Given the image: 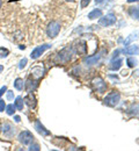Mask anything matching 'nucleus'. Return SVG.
Returning <instances> with one entry per match:
<instances>
[{
	"label": "nucleus",
	"instance_id": "f704fd0d",
	"mask_svg": "<svg viewBox=\"0 0 139 151\" xmlns=\"http://www.w3.org/2000/svg\"><path fill=\"white\" fill-rule=\"evenodd\" d=\"M2 69H4V68H2V66H1V65H0V72H1V71H2Z\"/></svg>",
	"mask_w": 139,
	"mask_h": 151
},
{
	"label": "nucleus",
	"instance_id": "4468645a",
	"mask_svg": "<svg viewBox=\"0 0 139 151\" xmlns=\"http://www.w3.org/2000/svg\"><path fill=\"white\" fill-rule=\"evenodd\" d=\"M122 63H123L122 58H117V59H113L111 64L109 65V69H110V70H113V71H116V70H118L119 68L122 66Z\"/></svg>",
	"mask_w": 139,
	"mask_h": 151
},
{
	"label": "nucleus",
	"instance_id": "bb28decb",
	"mask_svg": "<svg viewBox=\"0 0 139 151\" xmlns=\"http://www.w3.org/2000/svg\"><path fill=\"white\" fill-rule=\"evenodd\" d=\"M29 150H36V151H40V145L38 144H31L30 145V148H29Z\"/></svg>",
	"mask_w": 139,
	"mask_h": 151
},
{
	"label": "nucleus",
	"instance_id": "cd10ccee",
	"mask_svg": "<svg viewBox=\"0 0 139 151\" xmlns=\"http://www.w3.org/2000/svg\"><path fill=\"white\" fill-rule=\"evenodd\" d=\"M89 2H91V0H81V7H82V8L87 7V6L89 5Z\"/></svg>",
	"mask_w": 139,
	"mask_h": 151
},
{
	"label": "nucleus",
	"instance_id": "393cba45",
	"mask_svg": "<svg viewBox=\"0 0 139 151\" xmlns=\"http://www.w3.org/2000/svg\"><path fill=\"white\" fill-rule=\"evenodd\" d=\"M27 65V58H23V59H21L20 60V64H19V69H23L24 66Z\"/></svg>",
	"mask_w": 139,
	"mask_h": 151
},
{
	"label": "nucleus",
	"instance_id": "412c9836",
	"mask_svg": "<svg viewBox=\"0 0 139 151\" xmlns=\"http://www.w3.org/2000/svg\"><path fill=\"white\" fill-rule=\"evenodd\" d=\"M129 13H130V15H131L133 19L139 20V7H132V8H130Z\"/></svg>",
	"mask_w": 139,
	"mask_h": 151
},
{
	"label": "nucleus",
	"instance_id": "b1692460",
	"mask_svg": "<svg viewBox=\"0 0 139 151\" xmlns=\"http://www.w3.org/2000/svg\"><path fill=\"white\" fill-rule=\"evenodd\" d=\"M6 98H7V100H8V101L13 100V99H14V92H13V91H7V95H6Z\"/></svg>",
	"mask_w": 139,
	"mask_h": 151
},
{
	"label": "nucleus",
	"instance_id": "f3484780",
	"mask_svg": "<svg viewBox=\"0 0 139 151\" xmlns=\"http://www.w3.org/2000/svg\"><path fill=\"white\" fill-rule=\"evenodd\" d=\"M100 17H102V11L101 9H94V11H92L89 14H88V19L91 20H94L96 19V18H100Z\"/></svg>",
	"mask_w": 139,
	"mask_h": 151
},
{
	"label": "nucleus",
	"instance_id": "6e6552de",
	"mask_svg": "<svg viewBox=\"0 0 139 151\" xmlns=\"http://www.w3.org/2000/svg\"><path fill=\"white\" fill-rule=\"evenodd\" d=\"M31 75L33 77H35L36 79H40L42 78V76L44 75V68L42 65V63H38L37 65H35L34 68H31Z\"/></svg>",
	"mask_w": 139,
	"mask_h": 151
},
{
	"label": "nucleus",
	"instance_id": "5701e85b",
	"mask_svg": "<svg viewBox=\"0 0 139 151\" xmlns=\"http://www.w3.org/2000/svg\"><path fill=\"white\" fill-rule=\"evenodd\" d=\"M126 63H128V65H129L130 68H133V66L137 65V60L135 59V57H130V58H128V59H126Z\"/></svg>",
	"mask_w": 139,
	"mask_h": 151
},
{
	"label": "nucleus",
	"instance_id": "423d86ee",
	"mask_svg": "<svg viewBox=\"0 0 139 151\" xmlns=\"http://www.w3.org/2000/svg\"><path fill=\"white\" fill-rule=\"evenodd\" d=\"M116 22V17H115V14H113V13H110V14H108V15H105V17H103V18H101L99 20V24H101L102 27H108V26H111V24H114Z\"/></svg>",
	"mask_w": 139,
	"mask_h": 151
},
{
	"label": "nucleus",
	"instance_id": "f257e3e1",
	"mask_svg": "<svg viewBox=\"0 0 139 151\" xmlns=\"http://www.w3.org/2000/svg\"><path fill=\"white\" fill-rule=\"evenodd\" d=\"M74 55V49L71 47H66L63 50H60L58 52V55L56 57V62L60 63V64H65L68 60H71V58Z\"/></svg>",
	"mask_w": 139,
	"mask_h": 151
},
{
	"label": "nucleus",
	"instance_id": "7ed1b4c3",
	"mask_svg": "<svg viewBox=\"0 0 139 151\" xmlns=\"http://www.w3.org/2000/svg\"><path fill=\"white\" fill-rule=\"evenodd\" d=\"M60 22L58 21H51L48 26V29H46V34L50 38H55L56 36H58L60 32Z\"/></svg>",
	"mask_w": 139,
	"mask_h": 151
},
{
	"label": "nucleus",
	"instance_id": "2eb2a0df",
	"mask_svg": "<svg viewBox=\"0 0 139 151\" xmlns=\"http://www.w3.org/2000/svg\"><path fill=\"white\" fill-rule=\"evenodd\" d=\"M99 59H100V55H95V56L87 57L85 59V63H86V65H94V64H96L99 62Z\"/></svg>",
	"mask_w": 139,
	"mask_h": 151
},
{
	"label": "nucleus",
	"instance_id": "f03ea898",
	"mask_svg": "<svg viewBox=\"0 0 139 151\" xmlns=\"http://www.w3.org/2000/svg\"><path fill=\"white\" fill-rule=\"evenodd\" d=\"M1 132L5 137L7 138H12L15 134H16V128L11 123V122H2L1 124Z\"/></svg>",
	"mask_w": 139,
	"mask_h": 151
},
{
	"label": "nucleus",
	"instance_id": "39448f33",
	"mask_svg": "<svg viewBox=\"0 0 139 151\" xmlns=\"http://www.w3.org/2000/svg\"><path fill=\"white\" fill-rule=\"evenodd\" d=\"M19 141L23 145H29V144H31L34 142V136L30 132L23 130V132H21L19 134Z\"/></svg>",
	"mask_w": 139,
	"mask_h": 151
},
{
	"label": "nucleus",
	"instance_id": "ddd939ff",
	"mask_svg": "<svg viewBox=\"0 0 139 151\" xmlns=\"http://www.w3.org/2000/svg\"><path fill=\"white\" fill-rule=\"evenodd\" d=\"M36 86H37V84H36L35 81H33L31 79H28V80H27V83L24 84V88L27 90V92H28V93H31V92L36 88Z\"/></svg>",
	"mask_w": 139,
	"mask_h": 151
},
{
	"label": "nucleus",
	"instance_id": "c756f323",
	"mask_svg": "<svg viewBox=\"0 0 139 151\" xmlns=\"http://www.w3.org/2000/svg\"><path fill=\"white\" fill-rule=\"evenodd\" d=\"M14 121L19 123V122L21 121V117H20V116H18V115H15V116H14Z\"/></svg>",
	"mask_w": 139,
	"mask_h": 151
},
{
	"label": "nucleus",
	"instance_id": "7c9ffc66",
	"mask_svg": "<svg viewBox=\"0 0 139 151\" xmlns=\"http://www.w3.org/2000/svg\"><path fill=\"white\" fill-rule=\"evenodd\" d=\"M104 0H95V4H101V2H103Z\"/></svg>",
	"mask_w": 139,
	"mask_h": 151
},
{
	"label": "nucleus",
	"instance_id": "aec40b11",
	"mask_svg": "<svg viewBox=\"0 0 139 151\" xmlns=\"http://www.w3.org/2000/svg\"><path fill=\"white\" fill-rule=\"evenodd\" d=\"M5 109H6L7 115H14L15 111H16V107H15L14 104H9V105H6V108Z\"/></svg>",
	"mask_w": 139,
	"mask_h": 151
},
{
	"label": "nucleus",
	"instance_id": "0eeeda50",
	"mask_svg": "<svg viewBox=\"0 0 139 151\" xmlns=\"http://www.w3.org/2000/svg\"><path fill=\"white\" fill-rule=\"evenodd\" d=\"M50 48H51L50 44H43V45H41V47L35 48V49L31 51V54H30L31 59H37L38 57H41V55H42L46 49H50Z\"/></svg>",
	"mask_w": 139,
	"mask_h": 151
},
{
	"label": "nucleus",
	"instance_id": "4be33fe9",
	"mask_svg": "<svg viewBox=\"0 0 139 151\" xmlns=\"http://www.w3.org/2000/svg\"><path fill=\"white\" fill-rule=\"evenodd\" d=\"M9 55V50L4 48V47H0V58H5Z\"/></svg>",
	"mask_w": 139,
	"mask_h": 151
},
{
	"label": "nucleus",
	"instance_id": "c85d7f7f",
	"mask_svg": "<svg viewBox=\"0 0 139 151\" xmlns=\"http://www.w3.org/2000/svg\"><path fill=\"white\" fill-rule=\"evenodd\" d=\"M5 92H7V86H6V85H5V86H2V87L0 88V98L2 96V94H4Z\"/></svg>",
	"mask_w": 139,
	"mask_h": 151
},
{
	"label": "nucleus",
	"instance_id": "6ab92c4d",
	"mask_svg": "<svg viewBox=\"0 0 139 151\" xmlns=\"http://www.w3.org/2000/svg\"><path fill=\"white\" fill-rule=\"evenodd\" d=\"M14 87H15L18 91H22L23 87H24V81H23V79L16 78L15 81H14Z\"/></svg>",
	"mask_w": 139,
	"mask_h": 151
},
{
	"label": "nucleus",
	"instance_id": "dca6fc26",
	"mask_svg": "<svg viewBox=\"0 0 139 151\" xmlns=\"http://www.w3.org/2000/svg\"><path fill=\"white\" fill-rule=\"evenodd\" d=\"M14 105H15V107H16L18 111H22V109H23V105H24L23 98H22V96H18V98L15 99V101H14Z\"/></svg>",
	"mask_w": 139,
	"mask_h": 151
},
{
	"label": "nucleus",
	"instance_id": "9d476101",
	"mask_svg": "<svg viewBox=\"0 0 139 151\" xmlns=\"http://www.w3.org/2000/svg\"><path fill=\"white\" fill-rule=\"evenodd\" d=\"M26 105L29 107V108H35L36 107V98L33 93H28V95L23 99Z\"/></svg>",
	"mask_w": 139,
	"mask_h": 151
},
{
	"label": "nucleus",
	"instance_id": "72a5a7b5",
	"mask_svg": "<svg viewBox=\"0 0 139 151\" xmlns=\"http://www.w3.org/2000/svg\"><path fill=\"white\" fill-rule=\"evenodd\" d=\"M66 1H68V2H74L76 0H66Z\"/></svg>",
	"mask_w": 139,
	"mask_h": 151
},
{
	"label": "nucleus",
	"instance_id": "2f4dec72",
	"mask_svg": "<svg viewBox=\"0 0 139 151\" xmlns=\"http://www.w3.org/2000/svg\"><path fill=\"white\" fill-rule=\"evenodd\" d=\"M126 75H128V71H125V70L122 71V76H126Z\"/></svg>",
	"mask_w": 139,
	"mask_h": 151
},
{
	"label": "nucleus",
	"instance_id": "f8f14e48",
	"mask_svg": "<svg viewBox=\"0 0 139 151\" xmlns=\"http://www.w3.org/2000/svg\"><path fill=\"white\" fill-rule=\"evenodd\" d=\"M35 129L37 130V132H38V134L43 135V136H48V135H50V132L45 129V127H44V126L38 120L35 122Z\"/></svg>",
	"mask_w": 139,
	"mask_h": 151
},
{
	"label": "nucleus",
	"instance_id": "473e14b6",
	"mask_svg": "<svg viewBox=\"0 0 139 151\" xmlns=\"http://www.w3.org/2000/svg\"><path fill=\"white\" fill-rule=\"evenodd\" d=\"M136 1H139V0H128V2H130V4L131 2H136Z\"/></svg>",
	"mask_w": 139,
	"mask_h": 151
},
{
	"label": "nucleus",
	"instance_id": "a878e982",
	"mask_svg": "<svg viewBox=\"0 0 139 151\" xmlns=\"http://www.w3.org/2000/svg\"><path fill=\"white\" fill-rule=\"evenodd\" d=\"M5 108H6V102H5V100L0 99V112H4Z\"/></svg>",
	"mask_w": 139,
	"mask_h": 151
},
{
	"label": "nucleus",
	"instance_id": "c9c22d12",
	"mask_svg": "<svg viewBox=\"0 0 139 151\" xmlns=\"http://www.w3.org/2000/svg\"><path fill=\"white\" fill-rule=\"evenodd\" d=\"M1 5H2V1L0 0V8H1Z\"/></svg>",
	"mask_w": 139,
	"mask_h": 151
},
{
	"label": "nucleus",
	"instance_id": "a211bd4d",
	"mask_svg": "<svg viewBox=\"0 0 139 151\" xmlns=\"http://www.w3.org/2000/svg\"><path fill=\"white\" fill-rule=\"evenodd\" d=\"M138 35H139V33L138 32H136V33H133V34H131V35H129L128 36V38L124 41V47H128L133 40H136V38H138Z\"/></svg>",
	"mask_w": 139,
	"mask_h": 151
},
{
	"label": "nucleus",
	"instance_id": "20e7f679",
	"mask_svg": "<svg viewBox=\"0 0 139 151\" xmlns=\"http://www.w3.org/2000/svg\"><path fill=\"white\" fill-rule=\"evenodd\" d=\"M119 100H120V95L117 92H111L104 98V104L109 107H115L116 105H118Z\"/></svg>",
	"mask_w": 139,
	"mask_h": 151
},
{
	"label": "nucleus",
	"instance_id": "9b49d317",
	"mask_svg": "<svg viewBox=\"0 0 139 151\" xmlns=\"http://www.w3.org/2000/svg\"><path fill=\"white\" fill-rule=\"evenodd\" d=\"M123 52L126 55H139V45H137V44L128 45V47H125Z\"/></svg>",
	"mask_w": 139,
	"mask_h": 151
},
{
	"label": "nucleus",
	"instance_id": "1a4fd4ad",
	"mask_svg": "<svg viewBox=\"0 0 139 151\" xmlns=\"http://www.w3.org/2000/svg\"><path fill=\"white\" fill-rule=\"evenodd\" d=\"M93 86L95 87V90H96L99 93H103V92L105 91V88H107L105 83H104L101 78H96V79L93 80Z\"/></svg>",
	"mask_w": 139,
	"mask_h": 151
}]
</instances>
